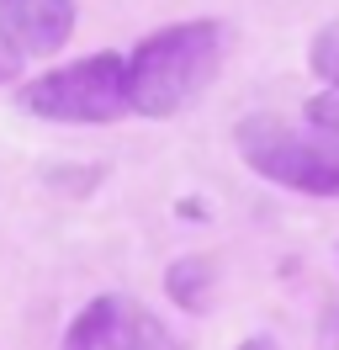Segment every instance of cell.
Returning a JSON list of instances; mask_svg holds the SVG:
<instances>
[{
  "mask_svg": "<svg viewBox=\"0 0 339 350\" xmlns=\"http://www.w3.org/2000/svg\"><path fill=\"white\" fill-rule=\"evenodd\" d=\"M239 159L254 175H265L302 197H339V117L329 107H313L302 122L286 117H244L233 128Z\"/></svg>",
  "mask_w": 339,
  "mask_h": 350,
  "instance_id": "1",
  "label": "cell"
},
{
  "mask_svg": "<svg viewBox=\"0 0 339 350\" xmlns=\"http://www.w3.org/2000/svg\"><path fill=\"white\" fill-rule=\"evenodd\" d=\"M223 64V27L175 22L148 32L127 59V107L144 117H175L217 80Z\"/></svg>",
  "mask_w": 339,
  "mask_h": 350,
  "instance_id": "2",
  "label": "cell"
},
{
  "mask_svg": "<svg viewBox=\"0 0 339 350\" xmlns=\"http://www.w3.org/2000/svg\"><path fill=\"white\" fill-rule=\"evenodd\" d=\"M21 111L48 122H117L127 111V59L90 53L80 64H64L21 90Z\"/></svg>",
  "mask_w": 339,
  "mask_h": 350,
  "instance_id": "3",
  "label": "cell"
},
{
  "mask_svg": "<svg viewBox=\"0 0 339 350\" xmlns=\"http://www.w3.org/2000/svg\"><path fill=\"white\" fill-rule=\"evenodd\" d=\"M59 350H175V345H170L165 324L138 297L106 292V297H96L74 313Z\"/></svg>",
  "mask_w": 339,
  "mask_h": 350,
  "instance_id": "4",
  "label": "cell"
},
{
  "mask_svg": "<svg viewBox=\"0 0 339 350\" xmlns=\"http://www.w3.org/2000/svg\"><path fill=\"white\" fill-rule=\"evenodd\" d=\"M74 32V0H0V48L16 59H48Z\"/></svg>",
  "mask_w": 339,
  "mask_h": 350,
  "instance_id": "5",
  "label": "cell"
},
{
  "mask_svg": "<svg viewBox=\"0 0 339 350\" xmlns=\"http://www.w3.org/2000/svg\"><path fill=\"white\" fill-rule=\"evenodd\" d=\"M165 286H170V297L186 308V313H196L202 308V297H207V286H212V265L207 260H175L170 265V276H165Z\"/></svg>",
  "mask_w": 339,
  "mask_h": 350,
  "instance_id": "6",
  "label": "cell"
},
{
  "mask_svg": "<svg viewBox=\"0 0 339 350\" xmlns=\"http://www.w3.org/2000/svg\"><path fill=\"white\" fill-rule=\"evenodd\" d=\"M313 69L339 90V22H329V27L313 38Z\"/></svg>",
  "mask_w": 339,
  "mask_h": 350,
  "instance_id": "7",
  "label": "cell"
},
{
  "mask_svg": "<svg viewBox=\"0 0 339 350\" xmlns=\"http://www.w3.org/2000/svg\"><path fill=\"white\" fill-rule=\"evenodd\" d=\"M16 69H21V59H16V53H5V48H0V85H5V80H16Z\"/></svg>",
  "mask_w": 339,
  "mask_h": 350,
  "instance_id": "8",
  "label": "cell"
},
{
  "mask_svg": "<svg viewBox=\"0 0 339 350\" xmlns=\"http://www.w3.org/2000/svg\"><path fill=\"white\" fill-rule=\"evenodd\" d=\"M239 350H281V345H275L271 334H254V340H244V345H239Z\"/></svg>",
  "mask_w": 339,
  "mask_h": 350,
  "instance_id": "9",
  "label": "cell"
}]
</instances>
